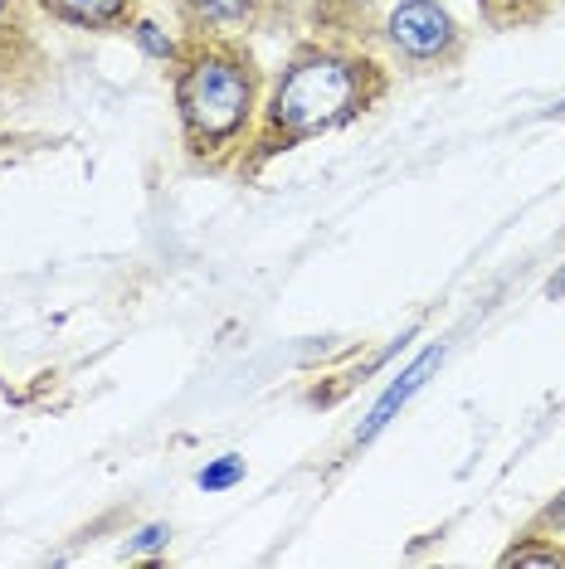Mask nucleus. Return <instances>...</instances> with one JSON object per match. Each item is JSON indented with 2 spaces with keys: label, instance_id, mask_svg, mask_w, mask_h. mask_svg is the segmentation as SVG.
<instances>
[{
  "label": "nucleus",
  "instance_id": "obj_7",
  "mask_svg": "<svg viewBox=\"0 0 565 569\" xmlns=\"http://www.w3.org/2000/svg\"><path fill=\"white\" fill-rule=\"evenodd\" d=\"M503 565H546V569H556V565H565V550L556 546V536L532 530V536L517 540V546L503 555Z\"/></svg>",
  "mask_w": 565,
  "mask_h": 569
},
{
  "label": "nucleus",
  "instance_id": "obj_1",
  "mask_svg": "<svg viewBox=\"0 0 565 569\" xmlns=\"http://www.w3.org/2000/svg\"><path fill=\"white\" fill-rule=\"evenodd\" d=\"M380 93H385V73L376 59L351 54V49H323V44L298 49L288 69L278 73L268 102L259 108L254 151L264 161L323 132H337V127L361 118L370 102H380Z\"/></svg>",
  "mask_w": 565,
  "mask_h": 569
},
{
  "label": "nucleus",
  "instance_id": "obj_10",
  "mask_svg": "<svg viewBox=\"0 0 565 569\" xmlns=\"http://www.w3.org/2000/svg\"><path fill=\"white\" fill-rule=\"evenodd\" d=\"M200 491H229L244 482V458H235V452H225V458H215L210 468H200Z\"/></svg>",
  "mask_w": 565,
  "mask_h": 569
},
{
  "label": "nucleus",
  "instance_id": "obj_9",
  "mask_svg": "<svg viewBox=\"0 0 565 569\" xmlns=\"http://www.w3.org/2000/svg\"><path fill=\"white\" fill-rule=\"evenodd\" d=\"M551 0H483V16L493 24H526L536 16H546Z\"/></svg>",
  "mask_w": 565,
  "mask_h": 569
},
{
  "label": "nucleus",
  "instance_id": "obj_14",
  "mask_svg": "<svg viewBox=\"0 0 565 569\" xmlns=\"http://www.w3.org/2000/svg\"><path fill=\"white\" fill-rule=\"evenodd\" d=\"M546 292H551V297H565V268H561V273L546 282Z\"/></svg>",
  "mask_w": 565,
  "mask_h": 569
},
{
  "label": "nucleus",
  "instance_id": "obj_12",
  "mask_svg": "<svg viewBox=\"0 0 565 569\" xmlns=\"http://www.w3.org/2000/svg\"><path fill=\"white\" fill-rule=\"evenodd\" d=\"M532 530H565V491L556 501H546L542 507V516H536V526Z\"/></svg>",
  "mask_w": 565,
  "mask_h": 569
},
{
  "label": "nucleus",
  "instance_id": "obj_15",
  "mask_svg": "<svg viewBox=\"0 0 565 569\" xmlns=\"http://www.w3.org/2000/svg\"><path fill=\"white\" fill-rule=\"evenodd\" d=\"M551 112H565V98H561V102H556V108H551Z\"/></svg>",
  "mask_w": 565,
  "mask_h": 569
},
{
  "label": "nucleus",
  "instance_id": "obj_2",
  "mask_svg": "<svg viewBox=\"0 0 565 569\" xmlns=\"http://www.w3.org/2000/svg\"><path fill=\"white\" fill-rule=\"evenodd\" d=\"M264 108V73L229 34H200L176 63V118L190 161L220 166L254 137Z\"/></svg>",
  "mask_w": 565,
  "mask_h": 569
},
{
  "label": "nucleus",
  "instance_id": "obj_5",
  "mask_svg": "<svg viewBox=\"0 0 565 569\" xmlns=\"http://www.w3.org/2000/svg\"><path fill=\"white\" fill-rule=\"evenodd\" d=\"M40 10L73 30H132L137 0H40Z\"/></svg>",
  "mask_w": 565,
  "mask_h": 569
},
{
  "label": "nucleus",
  "instance_id": "obj_11",
  "mask_svg": "<svg viewBox=\"0 0 565 569\" xmlns=\"http://www.w3.org/2000/svg\"><path fill=\"white\" fill-rule=\"evenodd\" d=\"M166 540H171V526H141L132 540H127V555H151V550H166Z\"/></svg>",
  "mask_w": 565,
  "mask_h": 569
},
{
  "label": "nucleus",
  "instance_id": "obj_13",
  "mask_svg": "<svg viewBox=\"0 0 565 569\" xmlns=\"http://www.w3.org/2000/svg\"><path fill=\"white\" fill-rule=\"evenodd\" d=\"M20 30V20H16V0H0V40L6 34H16Z\"/></svg>",
  "mask_w": 565,
  "mask_h": 569
},
{
  "label": "nucleus",
  "instance_id": "obj_6",
  "mask_svg": "<svg viewBox=\"0 0 565 569\" xmlns=\"http://www.w3.org/2000/svg\"><path fill=\"white\" fill-rule=\"evenodd\" d=\"M268 0H181L186 20L196 24L200 34H239L249 24H259Z\"/></svg>",
  "mask_w": 565,
  "mask_h": 569
},
{
  "label": "nucleus",
  "instance_id": "obj_4",
  "mask_svg": "<svg viewBox=\"0 0 565 569\" xmlns=\"http://www.w3.org/2000/svg\"><path fill=\"white\" fill-rule=\"evenodd\" d=\"M439 360H444V346H429V351H424V356L415 360V366L395 375V380L385 385V395L376 399V405H370L366 423H361V429H356V443H370V438H376V433L385 429V423H390L395 413H400V409L409 405V399H415V395L424 390V380H429V375L439 370Z\"/></svg>",
  "mask_w": 565,
  "mask_h": 569
},
{
  "label": "nucleus",
  "instance_id": "obj_8",
  "mask_svg": "<svg viewBox=\"0 0 565 569\" xmlns=\"http://www.w3.org/2000/svg\"><path fill=\"white\" fill-rule=\"evenodd\" d=\"M132 40H137L141 54H147V59H157V63H181V54H186V49L176 44V40L161 30L157 20H132Z\"/></svg>",
  "mask_w": 565,
  "mask_h": 569
},
{
  "label": "nucleus",
  "instance_id": "obj_3",
  "mask_svg": "<svg viewBox=\"0 0 565 569\" xmlns=\"http://www.w3.org/2000/svg\"><path fill=\"white\" fill-rule=\"evenodd\" d=\"M385 44L409 69H444L464 54V30L444 0H400L385 16Z\"/></svg>",
  "mask_w": 565,
  "mask_h": 569
}]
</instances>
